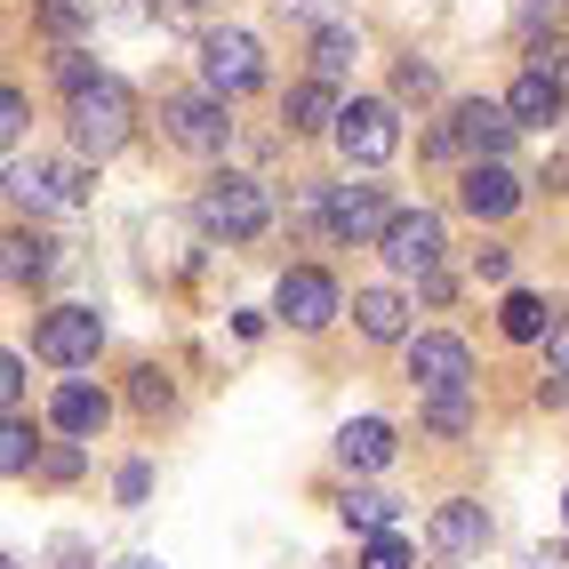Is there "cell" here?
<instances>
[{
  "mask_svg": "<svg viewBox=\"0 0 569 569\" xmlns=\"http://www.w3.org/2000/svg\"><path fill=\"white\" fill-rule=\"evenodd\" d=\"M72 144H81L89 161H104V153H121L129 144V129H137V97L112 81V72H97L89 89H72Z\"/></svg>",
  "mask_w": 569,
  "mask_h": 569,
  "instance_id": "obj_1",
  "label": "cell"
},
{
  "mask_svg": "<svg viewBox=\"0 0 569 569\" xmlns=\"http://www.w3.org/2000/svg\"><path fill=\"white\" fill-rule=\"evenodd\" d=\"M201 224H209L217 241H257L264 224H273V201H264L257 177H217L209 193H201Z\"/></svg>",
  "mask_w": 569,
  "mask_h": 569,
  "instance_id": "obj_2",
  "label": "cell"
},
{
  "mask_svg": "<svg viewBox=\"0 0 569 569\" xmlns=\"http://www.w3.org/2000/svg\"><path fill=\"white\" fill-rule=\"evenodd\" d=\"M201 81H209V97H249L264 81V49L249 32H209L201 41Z\"/></svg>",
  "mask_w": 569,
  "mask_h": 569,
  "instance_id": "obj_3",
  "label": "cell"
},
{
  "mask_svg": "<svg viewBox=\"0 0 569 569\" xmlns=\"http://www.w3.org/2000/svg\"><path fill=\"white\" fill-rule=\"evenodd\" d=\"M97 346H104V321H97L89 306H57L41 329H32V353L57 361V369H89V361H97Z\"/></svg>",
  "mask_w": 569,
  "mask_h": 569,
  "instance_id": "obj_4",
  "label": "cell"
},
{
  "mask_svg": "<svg viewBox=\"0 0 569 569\" xmlns=\"http://www.w3.org/2000/svg\"><path fill=\"white\" fill-rule=\"evenodd\" d=\"M393 144H401V121H393V104H377V97H353L346 104V121H337V153L377 169V161H393Z\"/></svg>",
  "mask_w": 569,
  "mask_h": 569,
  "instance_id": "obj_5",
  "label": "cell"
},
{
  "mask_svg": "<svg viewBox=\"0 0 569 569\" xmlns=\"http://www.w3.org/2000/svg\"><path fill=\"white\" fill-rule=\"evenodd\" d=\"M441 249H449V241H441V217H433V209H401V217L386 224V264H393V273H426V281H433V273H441Z\"/></svg>",
  "mask_w": 569,
  "mask_h": 569,
  "instance_id": "obj_6",
  "label": "cell"
},
{
  "mask_svg": "<svg viewBox=\"0 0 569 569\" xmlns=\"http://www.w3.org/2000/svg\"><path fill=\"white\" fill-rule=\"evenodd\" d=\"M409 377H417V393H466V377H473V353H466V337H409Z\"/></svg>",
  "mask_w": 569,
  "mask_h": 569,
  "instance_id": "obj_7",
  "label": "cell"
},
{
  "mask_svg": "<svg viewBox=\"0 0 569 569\" xmlns=\"http://www.w3.org/2000/svg\"><path fill=\"white\" fill-rule=\"evenodd\" d=\"M273 306H281L289 329H329L337 321V281L321 273V264H289L281 289H273Z\"/></svg>",
  "mask_w": 569,
  "mask_h": 569,
  "instance_id": "obj_8",
  "label": "cell"
},
{
  "mask_svg": "<svg viewBox=\"0 0 569 569\" xmlns=\"http://www.w3.org/2000/svg\"><path fill=\"white\" fill-rule=\"evenodd\" d=\"M321 217H329V233H346V241H386V224L401 209H386L377 184H337V193L321 201Z\"/></svg>",
  "mask_w": 569,
  "mask_h": 569,
  "instance_id": "obj_9",
  "label": "cell"
},
{
  "mask_svg": "<svg viewBox=\"0 0 569 569\" xmlns=\"http://www.w3.org/2000/svg\"><path fill=\"white\" fill-rule=\"evenodd\" d=\"M169 137L184 144V153H224V137H233L224 97H177V104H169Z\"/></svg>",
  "mask_w": 569,
  "mask_h": 569,
  "instance_id": "obj_10",
  "label": "cell"
},
{
  "mask_svg": "<svg viewBox=\"0 0 569 569\" xmlns=\"http://www.w3.org/2000/svg\"><path fill=\"white\" fill-rule=\"evenodd\" d=\"M458 201H466L473 217L498 224V217H513V209H521V177H513L506 161H473V169H466V184H458Z\"/></svg>",
  "mask_w": 569,
  "mask_h": 569,
  "instance_id": "obj_11",
  "label": "cell"
},
{
  "mask_svg": "<svg viewBox=\"0 0 569 569\" xmlns=\"http://www.w3.org/2000/svg\"><path fill=\"white\" fill-rule=\"evenodd\" d=\"M449 129H458V144H473L481 161H498L506 144H513V129H521V121H513L506 104H481V97H473V104H458V112H449Z\"/></svg>",
  "mask_w": 569,
  "mask_h": 569,
  "instance_id": "obj_12",
  "label": "cell"
},
{
  "mask_svg": "<svg viewBox=\"0 0 569 569\" xmlns=\"http://www.w3.org/2000/svg\"><path fill=\"white\" fill-rule=\"evenodd\" d=\"M506 112H513L521 129H546V121H561V81H553V72H538V64H529L521 81L506 89Z\"/></svg>",
  "mask_w": 569,
  "mask_h": 569,
  "instance_id": "obj_13",
  "label": "cell"
},
{
  "mask_svg": "<svg viewBox=\"0 0 569 569\" xmlns=\"http://www.w3.org/2000/svg\"><path fill=\"white\" fill-rule=\"evenodd\" d=\"M49 417H57V433H104V417H112V401L97 393V386H81V377H72V386H57V401H49Z\"/></svg>",
  "mask_w": 569,
  "mask_h": 569,
  "instance_id": "obj_14",
  "label": "cell"
},
{
  "mask_svg": "<svg viewBox=\"0 0 569 569\" xmlns=\"http://www.w3.org/2000/svg\"><path fill=\"white\" fill-rule=\"evenodd\" d=\"M433 546H441V553H481V546H489V513H481L473 498H449V506L433 513Z\"/></svg>",
  "mask_w": 569,
  "mask_h": 569,
  "instance_id": "obj_15",
  "label": "cell"
},
{
  "mask_svg": "<svg viewBox=\"0 0 569 569\" xmlns=\"http://www.w3.org/2000/svg\"><path fill=\"white\" fill-rule=\"evenodd\" d=\"M337 458H346V466H361V473L393 466V426H386V417H353V426L337 433Z\"/></svg>",
  "mask_w": 569,
  "mask_h": 569,
  "instance_id": "obj_16",
  "label": "cell"
},
{
  "mask_svg": "<svg viewBox=\"0 0 569 569\" xmlns=\"http://www.w3.org/2000/svg\"><path fill=\"white\" fill-rule=\"evenodd\" d=\"M353 321H361V337H377V346L409 337V306H401V289H361V297H353Z\"/></svg>",
  "mask_w": 569,
  "mask_h": 569,
  "instance_id": "obj_17",
  "label": "cell"
},
{
  "mask_svg": "<svg viewBox=\"0 0 569 569\" xmlns=\"http://www.w3.org/2000/svg\"><path fill=\"white\" fill-rule=\"evenodd\" d=\"M337 121H346V104H337L329 81H306V89L289 97V129H306V137H313V129H337Z\"/></svg>",
  "mask_w": 569,
  "mask_h": 569,
  "instance_id": "obj_18",
  "label": "cell"
},
{
  "mask_svg": "<svg viewBox=\"0 0 569 569\" xmlns=\"http://www.w3.org/2000/svg\"><path fill=\"white\" fill-rule=\"evenodd\" d=\"M553 306H546V297H529V289H513L506 297V313H498V329L513 337V346H529V337H553V321H546Z\"/></svg>",
  "mask_w": 569,
  "mask_h": 569,
  "instance_id": "obj_19",
  "label": "cell"
},
{
  "mask_svg": "<svg viewBox=\"0 0 569 569\" xmlns=\"http://www.w3.org/2000/svg\"><path fill=\"white\" fill-rule=\"evenodd\" d=\"M353 57H361V41H353L346 24H321V32H313V72H321V81H346Z\"/></svg>",
  "mask_w": 569,
  "mask_h": 569,
  "instance_id": "obj_20",
  "label": "cell"
},
{
  "mask_svg": "<svg viewBox=\"0 0 569 569\" xmlns=\"http://www.w3.org/2000/svg\"><path fill=\"white\" fill-rule=\"evenodd\" d=\"M57 264V241H41V233H9V281L24 289V281H41Z\"/></svg>",
  "mask_w": 569,
  "mask_h": 569,
  "instance_id": "obj_21",
  "label": "cell"
},
{
  "mask_svg": "<svg viewBox=\"0 0 569 569\" xmlns=\"http://www.w3.org/2000/svg\"><path fill=\"white\" fill-rule=\"evenodd\" d=\"M346 521L361 529V538H386V529H393V498H386V489H353V498H346Z\"/></svg>",
  "mask_w": 569,
  "mask_h": 569,
  "instance_id": "obj_22",
  "label": "cell"
},
{
  "mask_svg": "<svg viewBox=\"0 0 569 569\" xmlns=\"http://www.w3.org/2000/svg\"><path fill=\"white\" fill-rule=\"evenodd\" d=\"M9 201H17V209L57 201V193H49V169H41V161H32V169H24V161H9Z\"/></svg>",
  "mask_w": 569,
  "mask_h": 569,
  "instance_id": "obj_23",
  "label": "cell"
},
{
  "mask_svg": "<svg viewBox=\"0 0 569 569\" xmlns=\"http://www.w3.org/2000/svg\"><path fill=\"white\" fill-rule=\"evenodd\" d=\"M426 426L433 433H466L473 426V401L466 393H426Z\"/></svg>",
  "mask_w": 569,
  "mask_h": 569,
  "instance_id": "obj_24",
  "label": "cell"
},
{
  "mask_svg": "<svg viewBox=\"0 0 569 569\" xmlns=\"http://www.w3.org/2000/svg\"><path fill=\"white\" fill-rule=\"evenodd\" d=\"M32 449H41V441H32V426H24V417H9V433H0V473H24Z\"/></svg>",
  "mask_w": 569,
  "mask_h": 569,
  "instance_id": "obj_25",
  "label": "cell"
},
{
  "mask_svg": "<svg viewBox=\"0 0 569 569\" xmlns=\"http://www.w3.org/2000/svg\"><path fill=\"white\" fill-rule=\"evenodd\" d=\"M49 193H57V201H89V169H81V161H57V169H49Z\"/></svg>",
  "mask_w": 569,
  "mask_h": 569,
  "instance_id": "obj_26",
  "label": "cell"
},
{
  "mask_svg": "<svg viewBox=\"0 0 569 569\" xmlns=\"http://www.w3.org/2000/svg\"><path fill=\"white\" fill-rule=\"evenodd\" d=\"M361 569H409V546L393 538V529H386V538H369V553H361Z\"/></svg>",
  "mask_w": 569,
  "mask_h": 569,
  "instance_id": "obj_27",
  "label": "cell"
},
{
  "mask_svg": "<svg viewBox=\"0 0 569 569\" xmlns=\"http://www.w3.org/2000/svg\"><path fill=\"white\" fill-rule=\"evenodd\" d=\"M24 121H32V112H24V89H9V97H0V144H17Z\"/></svg>",
  "mask_w": 569,
  "mask_h": 569,
  "instance_id": "obj_28",
  "label": "cell"
},
{
  "mask_svg": "<svg viewBox=\"0 0 569 569\" xmlns=\"http://www.w3.org/2000/svg\"><path fill=\"white\" fill-rule=\"evenodd\" d=\"M137 409H144V417L169 409V377H161V369H137Z\"/></svg>",
  "mask_w": 569,
  "mask_h": 569,
  "instance_id": "obj_29",
  "label": "cell"
},
{
  "mask_svg": "<svg viewBox=\"0 0 569 569\" xmlns=\"http://www.w3.org/2000/svg\"><path fill=\"white\" fill-rule=\"evenodd\" d=\"M393 89L426 104V97H433V64H401V72H393Z\"/></svg>",
  "mask_w": 569,
  "mask_h": 569,
  "instance_id": "obj_30",
  "label": "cell"
},
{
  "mask_svg": "<svg viewBox=\"0 0 569 569\" xmlns=\"http://www.w3.org/2000/svg\"><path fill=\"white\" fill-rule=\"evenodd\" d=\"M346 0H281V17H313V24H329Z\"/></svg>",
  "mask_w": 569,
  "mask_h": 569,
  "instance_id": "obj_31",
  "label": "cell"
},
{
  "mask_svg": "<svg viewBox=\"0 0 569 569\" xmlns=\"http://www.w3.org/2000/svg\"><path fill=\"white\" fill-rule=\"evenodd\" d=\"M0 401H9V409L24 401V361H17V353H9V361H0Z\"/></svg>",
  "mask_w": 569,
  "mask_h": 569,
  "instance_id": "obj_32",
  "label": "cell"
},
{
  "mask_svg": "<svg viewBox=\"0 0 569 569\" xmlns=\"http://www.w3.org/2000/svg\"><path fill=\"white\" fill-rule=\"evenodd\" d=\"M144 489H153V473H144V466H121V506H144Z\"/></svg>",
  "mask_w": 569,
  "mask_h": 569,
  "instance_id": "obj_33",
  "label": "cell"
},
{
  "mask_svg": "<svg viewBox=\"0 0 569 569\" xmlns=\"http://www.w3.org/2000/svg\"><path fill=\"white\" fill-rule=\"evenodd\" d=\"M546 361H553V377H569V321H553V337H546Z\"/></svg>",
  "mask_w": 569,
  "mask_h": 569,
  "instance_id": "obj_34",
  "label": "cell"
},
{
  "mask_svg": "<svg viewBox=\"0 0 569 569\" xmlns=\"http://www.w3.org/2000/svg\"><path fill=\"white\" fill-rule=\"evenodd\" d=\"M553 17H561V0H521V24H529V32H538V24L553 32Z\"/></svg>",
  "mask_w": 569,
  "mask_h": 569,
  "instance_id": "obj_35",
  "label": "cell"
},
{
  "mask_svg": "<svg viewBox=\"0 0 569 569\" xmlns=\"http://www.w3.org/2000/svg\"><path fill=\"white\" fill-rule=\"evenodd\" d=\"M41 17H49V32H72V24H81V9H72V0H41Z\"/></svg>",
  "mask_w": 569,
  "mask_h": 569,
  "instance_id": "obj_36",
  "label": "cell"
},
{
  "mask_svg": "<svg viewBox=\"0 0 569 569\" xmlns=\"http://www.w3.org/2000/svg\"><path fill=\"white\" fill-rule=\"evenodd\" d=\"M57 569H89V553H81V546L64 538V546H57Z\"/></svg>",
  "mask_w": 569,
  "mask_h": 569,
  "instance_id": "obj_37",
  "label": "cell"
},
{
  "mask_svg": "<svg viewBox=\"0 0 569 569\" xmlns=\"http://www.w3.org/2000/svg\"><path fill=\"white\" fill-rule=\"evenodd\" d=\"M529 569H569V553H561V546H546V553L529 561Z\"/></svg>",
  "mask_w": 569,
  "mask_h": 569,
  "instance_id": "obj_38",
  "label": "cell"
},
{
  "mask_svg": "<svg viewBox=\"0 0 569 569\" xmlns=\"http://www.w3.org/2000/svg\"><path fill=\"white\" fill-rule=\"evenodd\" d=\"M121 569H161V561H121Z\"/></svg>",
  "mask_w": 569,
  "mask_h": 569,
  "instance_id": "obj_39",
  "label": "cell"
},
{
  "mask_svg": "<svg viewBox=\"0 0 569 569\" xmlns=\"http://www.w3.org/2000/svg\"><path fill=\"white\" fill-rule=\"evenodd\" d=\"M561 521H569V498H561Z\"/></svg>",
  "mask_w": 569,
  "mask_h": 569,
  "instance_id": "obj_40",
  "label": "cell"
}]
</instances>
